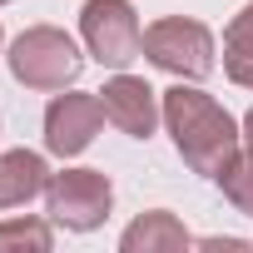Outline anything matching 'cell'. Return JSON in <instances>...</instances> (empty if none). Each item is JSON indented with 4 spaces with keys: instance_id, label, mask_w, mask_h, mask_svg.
<instances>
[{
    "instance_id": "obj_3",
    "label": "cell",
    "mask_w": 253,
    "mask_h": 253,
    "mask_svg": "<svg viewBox=\"0 0 253 253\" xmlns=\"http://www.w3.org/2000/svg\"><path fill=\"white\" fill-rule=\"evenodd\" d=\"M144 55H149V65H159L164 75H174V80H209L213 75V30L204 25V20H189V15H164V20H154L149 30H144Z\"/></svg>"
},
{
    "instance_id": "obj_13",
    "label": "cell",
    "mask_w": 253,
    "mask_h": 253,
    "mask_svg": "<svg viewBox=\"0 0 253 253\" xmlns=\"http://www.w3.org/2000/svg\"><path fill=\"white\" fill-rule=\"evenodd\" d=\"M243 139H248V144H253V109H248V114H243Z\"/></svg>"
},
{
    "instance_id": "obj_1",
    "label": "cell",
    "mask_w": 253,
    "mask_h": 253,
    "mask_svg": "<svg viewBox=\"0 0 253 253\" xmlns=\"http://www.w3.org/2000/svg\"><path fill=\"white\" fill-rule=\"evenodd\" d=\"M159 104H164V129H169L179 159L194 174L218 179L233 164L238 144H243V124H233V114L213 94H204L194 80L189 84L179 80L174 89H159Z\"/></svg>"
},
{
    "instance_id": "obj_15",
    "label": "cell",
    "mask_w": 253,
    "mask_h": 253,
    "mask_svg": "<svg viewBox=\"0 0 253 253\" xmlns=\"http://www.w3.org/2000/svg\"><path fill=\"white\" fill-rule=\"evenodd\" d=\"M0 40H5V30H0Z\"/></svg>"
},
{
    "instance_id": "obj_11",
    "label": "cell",
    "mask_w": 253,
    "mask_h": 253,
    "mask_svg": "<svg viewBox=\"0 0 253 253\" xmlns=\"http://www.w3.org/2000/svg\"><path fill=\"white\" fill-rule=\"evenodd\" d=\"M213 184H223V199H228L238 213H248V218H253V144H248V149H238V154H233V164H228Z\"/></svg>"
},
{
    "instance_id": "obj_6",
    "label": "cell",
    "mask_w": 253,
    "mask_h": 253,
    "mask_svg": "<svg viewBox=\"0 0 253 253\" xmlns=\"http://www.w3.org/2000/svg\"><path fill=\"white\" fill-rule=\"evenodd\" d=\"M104 124V104L99 94H80V89H55V99L45 104V149L55 159H75L94 144Z\"/></svg>"
},
{
    "instance_id": "obj_4",
    "label": "cell",
    "mask_w": 253,
    "mask_h": 253,
    "mask_svg": "<svg viewBox=\"0 0 253 253\" xmlns=\"http://www.w3.org/2000/svg\"><path fill=\"white\" fill-rule=\"evenodd\" d=\"M80 35H84L89 60H99L104 70H124L144 55V25L129 0H84Z\"/></svg>"
},
{
    "instance_id": "obj_14",
    "label": "cell",
    "mask_w": 253,
    "mask_h": 253,
    "mask_svg": "<svg viewBox=\"0 0 253 253\" xmlns=\"http://www.w3.org/2000/svg\"><path fill=\"white\" fill-rule=\"evenodd\" d=\"M0 5H10V0H0Z\"/></svg>"
},
{
    "instance_id": "obj_5",
    "label": "cell",
    "mask_w": 253,
    "mask_h": 253,
    "mask_svg": "<svg viewBox=\"0 0 253 253\" xmlns=\"http://www.w3.org/2000/svg\"><path fill=\"white\" fill-rule=\"evenodd\" d=\"M114 209V184L99 169H60L45 184V213L50 223L70 233H94Z\"/></svg>"
},
{
    "instance_id": "obj_10",
    "label": "cell",
    "mask_w": 253,
    "mask_h": 253,
    "mask_svg": "<svg viewBox=\"0 0 253 253\" xmlns=\"http://www.w3.org/2000/svg\"><path fill=\"white\" fill-rule=\"evenodd\" d=\"M223 75L238 89H253V0L223 25Z\"/></svg>"
},
{
    "instance_id": "obj_2",
    "label": "cell",
    "mask_w": 253,
    "mask_h": 253,
    "mask_svg": "<svg viewBox=\"0 0 253 253\" xmlns=\"http://www.w3.org/2000/svg\"><path fill=\"white\" fill-rule=\"evenodd\" d=\"M5 60H10L15 84L45 89V94L70 89V84L80 80V70H84L80 45H75L60 25H30V30H20V35L10 40V55H5Z\"/></svg>"
},
{
    "instance_id": "obj_7",
    "label": "cell",
    "mask_w": 253,
    "mask_h": 253,
    "mask_svg": "<svg viewBox=\"0 0 253 253\" xmlns=\"http://www.w3.org/2000/svg\"><path fill=\"white\" fill-rule=\"evenodd\" d=\"M99 104H104V119L114 124L119 134H129V139H149L154 134V124L164 119V104H159V89L139 75H114L104 80L99 89Z\"/></svg>"
},
{
    "instance_id": "obj_8",
    "label": "cell",
    "mask_w": 253,
    "mask_h": 253,
    "mask_svg": "<svg viewBox=\"0 0 253 253\" xmlns=\"http://www.w3.org/2000/svg\"><path fill=\"white\" fill-rule=\"evenodd\" d=\"M50 184V164L35 149H10L0 154V209H20L30 199H40Z\"/></svg>"
},
{
    "instance_id": "obj_12",
    "label": "cell",
    "mask_w": 253,
    "mask_h": 253,
    "mask_svg": "<svg viewBox=\"0 0 253 253\" xmlns=\"http://www.w3.org/2000/svg\"><path fill=\"white\" fill-rule=\"evenodd\" d=\"M55 233L40 218H5L0 223V248H30V253H50Z\"/></svg>"
},
{
    "instance_id": "obj_9",
    "label": "cell",
    "mask_w": 253,
    "mask_h": 253,
    "mask_svg": "<svg viewBox=\"0 0 253 253\" xmlns=\"http://www.w3.org/2000/svg\"><path fill=\"white\" fill-rule=\"evenodd\" d=\"M194 238H189V228L169 213V209H149V213H139L129 228L119 233V248L124 253H179V248H189Z\"/></svg>"
}]
</instances>
